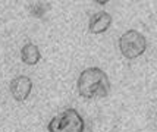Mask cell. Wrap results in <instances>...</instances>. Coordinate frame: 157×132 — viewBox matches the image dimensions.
Returning <instances> with one entry per match:
<instances>
[{"label":"cell","instance_id":"1","mask_svg":"<svg viewBox=\"0 0 157 132\" xmlns=\"http://www.w3.org/2000/svg\"><path fill=\"white\" fill-rule=\"evenodd\" d=\"M78 91L85 98L106 97L110 91L107 74L100 68H88L82 70L78 78Z\"/></svg>","mask_w":157,"mask_h":132},{"label":"cell","instance_id":"2","mask_svg":"<svg viewBox=\"0 0 157 132\" xmlns=\"http://www.w3.org/2000/svg\"><path fill=\"white\" fill-rule=\"evenodd\" d=\"M84 119L75 109L57 113L48 123V132H82Z\"/></svg>","mask_w":157,"mask_h":132},{"label":"cell","instance_id":"3","mask_svg":"<svg viewBox=\"0 0 157 132\" xmlns=\"http://www.w3.org/2000/svg\"><path fill=\"white\" fill-rule=\"evenodd\" d=\"M147 49L145 37L135 29H129L119 38V50L125 57L135 59L141 56Z\"/></svg>","mask_w":157,"mask_h":132},{"label":"cell","instance_id":"4","mask_svg":"<svg viewBox=\"0 0 157 132\" xmlns=\"http://www.w3.org/2000/svg\"><path fill=\"white\" fill-rule=\"evenodd\" d=\"M33 90V81L28 77H16L10 81V92L16 101L27 100Z\"/></svg>","mask_w":157,"mask_h":132},{"label":"cell","instance_id":"5","mask_svg":"<svg viewBox=\"0 0 157 132\" xmlns=\"http://www.w3.org/2000/svg\"><path fill=\"white\" fill-rule=\"evenodd\" d=\"M110 24H112V16L103 10V12L94 13L90 18L88 28L93 34H101V32H106L109 29Z\"/></svg>","mask_w":157,"mask_h":132},{"label":"cell","instance_id":"6","mask_svg":"<svg viewBox=\"0 0 157 132\" xmlns=\"http://www.w3.org/2000/svg\"><path fill=\"white\" fill-rule=\"evenodd\" d=\"M21 59H22V62L27 63V65H35V63L40 62L41 59L40 50H38V47L35 44L28 43L21 50Z\"/></svg>","mask_w":157,"mask_h":132},{"label":"cell","instance_id":"7","mask_svg":"<svg viewBox=\"0 0 157 132\" xmlns=\"http://www.w3.org/2000/svg\"><path fill=\"white\" fill-rule=\"evenodd\" d=\"M47 5H44V3H38V2H35L34 5H31L29 7V10H31V13L34 15V16H43V13L47 10Z\"/></svg>","mask_w":157,"mask_h":132}]
</instances>
